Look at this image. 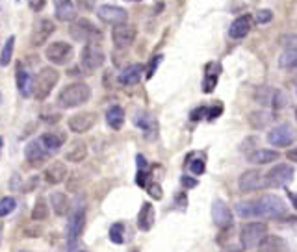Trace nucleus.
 Instances as JSON below:
<instances>
[{"label":"nucleus","instance_id":"obj_1","mask_svg":"<svg viewBox=\"0 0 297 252\" xmlns=\"http://www.w3.org/2000/svg\"><path fill=\"white\" fill-rule=\"evenodd\" d=\"M236 212L240 217H281L286 213V202L277 195H264L257 200H245L236 204Z\"/></svg>","mask_w":297,"mask_h":252},{"label":"nucleus","instance_id":"obj_2","mask_svg":"<svg viewBox=\"0 0 297 252\" xmlns=\"http://www.w3.org/2000/svg\"><path fill=\"white\" fill-rule=\"evenodd\" d=\"M91 99V87L84 82H74V84L65 85L58 95V104L61 108H78L84 102Z\"/></svg>","mask_w":297,"mask_h":252},{"label":"nucleus","instance_id":"obj_3","mask_svg":"<svg viewBox=\"0 0 297 252\" xmlns=\"http://www.w3.org/2000/svg\"><path fill=\"white\" fill-rule=\"evenodd\" d=\"M59 73L52 67H45L37 73L34 80H32V95H34L37 100H45L52 93L54 85L58 84Z\"/></svg>","mask_w":297,"mask_h":252},{"label":"nucleus","instance_id":"obj_4","mask_svg":"<svg viewBox=\"0 0 297 252\" xmlns=\"http://www.w3.org/2000/svg\"><path fill=\"white\" fill-rule=\"evenodd\" d=\"M69 34L74 41L80 43H99L102 39V32L89 19H76L69 26Z\"/></svg>","mask_w":297,"mask_h":252},{"label":"nucleus","instance_id":"obj_5","mask_svg":"<svg viewBox=\"0 0 297 252\" xmlns=\"http://www.w3.org/2000/svg\"><path fill=\"white\" fill-rule=\"evenodd\" d=\"M84 222H86V210L82 206L76 208L69 219V224H67V252H74L76 248V243H78L80 236L84 232Z\"/></svg>","mask_w":297,"mask_h":252},{"label":"nucleus","instance_id":"obj_6","mask_svg":"<svg viewBox=\"0 0 297 252\" xmlns=\"http://www.w3.org/2000/svg\"><path fill=\"white\" fill-rule=\"evenodd\" d=\"M293 180V167L288 163H279L264 178V186L267 188H284Z\"/></svg>","mask_w":297,"mask_h":252},{"label":"nucleus","instance_id":"obj_7","mask_svg":"<svg viewBox=\"0 0 297 252\" xmlns=\"http://www.w3.org/2000/svg\"><path fill=\"white\" fill-rule=\"evenodd\" d=\"M267 236V226L264 222H247L240 232V241L243 248H254Z\"/></svg>","mask_w":297,"mask_h":252},{"label":"nucleus","instance_id":"obj_8","mask_svg":"<svg viewBox=\"0 0 297 252\" xmlns=\"http://www.w3.org/2000/svg\"><path fill=\"white\" fill-rule=\"evenodd\" d=\"M254 100H257L258 104H262V106H271V108H275V109L284 108L288 104L286 95L275 87H269V85L258 87L257 91H254Z\"/></svg>","mask_w":297,"mask_h":252},{"label":"nucleus","instance_id":"obj_9","mask_svg":"<svg viewBox=\"0 0 297 252\" xmlns=\"http://www.w3.org/2000/svg\"><path fill=\"white\" fill-rule=\"evenodd\" d=\"M104 52L95 43H88L80 52V65L88 73H95L104 65Z\"/></svg>","mask_w":297,"mask_h":252},{"label":"nucleus","instance_id":"obj_10","mask_svg":"<svg viewBox=\"0 0 297 252\" xmlns=\"http://www.w3.org/2000/svg\"><path fill=\"white\" fill-rule=\"evenodd\" d=\"M73 56V47L65 41H54L45 50V58L54 65H65Z\"/></svg>","mask_w":297,"mask_h":252},{"label":"nucleus","instance_id":"obj_11","mask_svg":"<svg viewBox=\"0 0 297 252\" xmlns=\"http://www.w3.org/2000/svg\"><path fill=\"white\" fill-rule=\"evenodd\" d=\"M295 139V132L290 124H279L267 133V141L273 147H290Z\"/></svg>","mask_w":297,"mask_h":252},{"label":"nucleus","instance_id":"obj_12","mask_svg":"<svg viewBox=\"0 0 297 252\" xmlns=\"http://www.w3.org/2000/svg\"><path fill=\"white\" fill-rule=\"evenodd\" d=\"M136 39V28L130 25H115L112 30V41H114L115 49H129Z\"/></svg>","mask_w":297,"mask_h":252},{"label":"nucleus","instance_id":"obj_13","mask_svg":"<svg viewBox=\"0 0 297 252\" xmlns=\"http://www.w3.org/2000/svg\"><path fill=\"white\" fill-rule=\"evenodd\" d=\"M97 123V115L93 111H84V113H74L73 117H69V130L73 133H86L93 128Z\"/></svg>","mask_w":297,"mask_h":252},{"label":"nucleus","instance_id":"obj_14","mask_svg":"<svg viewBox=\"0 0 297 252\" xmlns=\"http://www.w3.org/2000/svg\"><path fill=\"white\" fill-rule=\"evenodd\" d=\"M97 15H99L100 20L108 22V25H114V26L123 25V22H126V19H129L126 10L119 8V6H99Z\"/></svg>","mask_w":297,"mask_h":252},{"label":"nucleus","instance_id":"obj_15","mask_svg":"<svg viewBox=\"0 0 297 252\" xmlns=\"http://www.w3.org/2000/svg\"><path fill=\"white\" fill-rule=\"evenodd\" d=\"M238 186H240V191L242 193H252L260 189L264 186L262 174L258 173L257 169H251V171H245V173L240 176L238 180Z\"/></svg>","mask_w":297,"mask_h":252},{"label":"nucleus","instance_id":"obj_16","mask_svg":"<svg viewBox=\"0 0 297 252\" xmlns=\"http://www.w3.org/2000/svg\"><path fill=\"white\" fill-rule=\"evenodd\" d=\"M52 32H54V22L50 19H41L35 25L34 32H32V39H30L32 47H41L43 43H47V39L52 35Z\"/></svg>","mask_w":297,"mask_h":252},{"label":"nucleus","instance_id":"obj_17","mask_svg":"<svg viewBox=\"0 0 297 252\" xmlns=\"http://www.w3.org/2000/svg\"><path fill=\"white\" fill-rule=\"evenodd\" d=\"M212 219L219 228L232 226V212L223 200H216L212 204Z\"/></svg>","mask_w":297,"mask_h":252},{"label":"nucleus","instance_id":"obj_18","mask_svg":"<svg viewBox=\"0 0 297 252\" xmlns=\"http://www.w3.org/2000/svg\"><path fill=\"white\" fill-rule=\"evenodd\" d=\"M25 156L28 159L30 165H41L45 159L49 158V150L41 145L39 139H35V141H30L25 148Z\"/></svg>","mask_w":297,"mask_h":252},{"label":"nucleus","instance_id":"obj_19","mask_svg":"<svg viewBox=\"0 0 297 252\" xmlns=\"http://www.w3.org/2000/svg\"><path fill=\"white\" fill-rule=\"evenodd\" d=\"M43 176H45V180H47V184L58 186V184L63 182L65 176H67V167H65V163H61V162H52L49 167L45 169Z\"/></svg>","mask_w":297,"mask_h":252},{"label":"nucleus","instance_id":"obj_20","mask_svg":"<svg viewBox=\"0 0 297 252\" xmlns=\"http://www.w3.org/2000/svg\"><path fill=\"white\" fill-rule=\"evenodd\" d=\"M251 28H252V17L251 15H242V17H238L232 25H230L228 35L232 39H242V37H245L251 32Z\"/></svg>","mask_w":297,"mask_h":252},{"label":"nucleus","instance_id":"obj_21","mask_svg":"<svg viewBox=\"0 0 297 252\" xmlns=\"http://www.w3.org/2000/svg\"><path fill=\"white\" fill-rule=\"evenodd\" d=\"M56 19L61 22H69L76 19V8H74L73 0H54Z\"/></svg>","mask_w":297,"mask_h":252},{"label":"nucleus","instance_id":"obj_22","mask_svg":"<svg viewBox=\"0 0 297 252\" xmlns=\"http://www.w3.org/2000/svg\"><path fill=\"white\" fill-rule=\"evenodd\" d=\"M281 158V154L277 150H269V148H258V150H252L249 152L247 159L254 165H266L269 162H275V159Z\"/></svg>","mask_w":297,"mask_h":252},{"label":"nucleus","instance_id":"obj_23","mask_svg":"<svg viewBox=\"0 0 297 252\" xmlns=\"http://www.w3.org/2000/svg\"><path fill=\"white\" fill-rule=\"evenodd\" d=\"M136 126H138L141 132L145 133V138L153 139L156 135V130H158V124H156V119L148 113H139L136 117Z\"/></svg>","mask_w":297,"mask_h":252},{"label":"nucleus","instance_id":"obj_24","mask_svg":"<svg viewBox=\"0 0 297 252\" xmlns=\"http://www.w3.org/2000/svg\"><path fill=\"white\" fill-rule=\"evenodd\" d=\"M141 74H143V65H129L123 73L119 74V82L123 85H136L139 84V80H141Z\"/></svg>","mask_w":297,"mask_h":252},{"label":"nucleus","instance_id":"obj_25","mask_svg":"<svg viewBox=\"0 0 297 252\" xmlns=\"http://www.w3.org/2000/svg\"><path fill=\"white\" fill-rule=\"evenodd\" d=\"M258 247L260 252H286V241L279 236H266Z\"/></svg>","mask_w":297,"mask_h":252},{"label":"nucleus","instance_id":"obj_26","mask_svg":"<svg viewBox=\"0 0 297 252\" xmlns=\"http://www.w3.org/2000/svg\"><path fill=\"white\" fill-rule=\"evenodd\" d=\"M39 141L50 154V152H56V150L61 148V145H63V141H65V135L63 133H59V132H47V133L41 135Z\"/></svg>","mask_w":297,"mask_h":252},{"label":"nucleus","instance_id":"obj_27","mask_svg":"<svg viewBox=\"0 0 297 252\" xmlns=\"http://www.w3.org/2000/svg\"><path fill=\"white\" fill-rule=\"evenodd\" d=\"M154 224V208L151 202H145L139 210V215H138V226L139 230L143 232H148Z\"/></svg>","mask_w":297,"mask_h":252},{"label":"nucleus","instance_id":"obj_28","mask_svg":"<svg viewBox=\"0 0 297 252\" xmlns=\"http://www.w3.org/2000/svg\"><path fill=\"white\" fill-rule=\"evenodd\" d=\"M88 156V145L84 141H73L69 150L65 152V159L71 163H80Z\"/></svg>","mask_w":297,"mask_h":252},{"label":"nucleus","instance_id":"obj_29","mask_svg":"<svg viewBox=\"0 0 297 252\" xmlns=\"http://www.w3.org/2000/svg\"><path fill=\"white\" fill-rule=\"evenodd\" d=\"M106 123H108L110 128L121 130L124 124V109L121 106H112V108L106 111Z\"/></svg>","mask_w":297,"mask_h":252},{"label":"nucleus","instance_id":"obj_30","mask_svg":"<svg viewBox=\"0 0 297 252\" xmlns=\"http://www.w3.org/2000/svg\"><path fill=\"white\" fill-rule=\"evenodd\" d=\"M17 89L23 97H30L32 95V76L23 69V65H17Z\"/></svg>","mask_w":297,"mask_h":252},{"label":"nucleus","instance_id":"obj_31","mask_svg":"<svg viewBox=\"0 0 297 252\" xmlns=\"http://www.w3.org/2000/svg\"><path fill=\"white\" fill-rule=\"evenodd\" d=\"M50 204H52V210H54L56 215H67V212H69V198H67V195L65 193H52L50 195Z\"/></svg>","mask_w":297,"mask_h":252},{"label":"nucleus","instance_id":"obj_32","mask_svg":"<svg viewBox=\"0 0 297 252\" xmlns=\"http://www.w3.org/2000/svg\"><path fill=\"white\" fill-rule=\"evenodd\" d=\"M218 78H219V65L210 63L206 67V78H204V82H203L204 93H212L216 84H218Z\"/></svg>","mask_w":297,"mask_h":252},{"label":"nucleus","instance_id":"obj_33","mask_svg":"<svg viewBox=\"0 0 297 252\" xmlns=\"http://www.w3.org/2000/svg\"><path fill=\"white\" fill-rule=\"evenodd\" d=\"M47 217H49V204L45 198H37L34 210H32V219L34 221H45Z\"/></svg>","mask_w":297,"mask_h":252},{"label":"nucleus","instance_id":"obj_34","mask_svg":"<svg viewBox=\"0 0 297 252\" xmlns=\"http://www.w3.org/2000/svg\"><path fill=\"white\" fill-rule=\"evenodd\" d=\"M279 65L282 69H295L297 67V50H286L279 58Z\"/></svg>","mask_w":297,"mask_h":252},{"label":"nucleus","instance_id":"obj_35","mask_svg":"<svg viewBox=\"0 0 297 252\" xmlns=\"http://www.w3.org/2000/svg\"><path fill=\"white\" fill-rule=\"evenodd\" d=\"M13 47H15V37H10V39L6 41L4 49H2V54H0V65L2 67H6V65L10 63L11 54H13Z\"/></svg>","mask_w":297,"mask_h":252},{"label":"nucleus","instance_id":"obj_36","mask_svg":"<svg viewBox=\"0 0 297 252\" xmlns=\"http://www.w3.org/2000/svg\"><path fill=\"white\" fill-rule=\"evenodd\" d=\"M17 202H15V198L11 197H4L0 200V217H6V215H10L11 212L15 210Z\"/></svg>","mask_w":297,"mask_h":252},{"label":"nucleus","instance_id":"obj_37","mask_svg":"<svg viewBox=\"0 0 297 252\" xmlns=\"http://www.w3.org/2000/svg\"><path fill=\"white\" fill-rule=\"evenodd\" d=\"M123 230H124V226L121 222H115L114 226L110 228V239H112L115 245H121V243H123Z\"/></svg>","mask_w":297,"mask_h":252},{"label":"nucleus","instance_id":"obj_38","mask_svg":"<svg viewBox=\"0 0 297 252\" xmlns=\"http://www.w3.org/2000/svg\"><path fill=\"white\" fill-rule=\"evenodd\" d=\"M267 121H271V115L262 113V111H257V113L251 115V123L254 128H262V126H266Z\"/></svg>","mask_w":297,"mask_h":252},{"label":"nucleus","instance_id":"obj_39","mask_svg":"<svg viewBox=\"0 0 297 252\" xmlns=\"http://www.w3.org/2000/svg\"><path fill=\"white\" fill-rule=\"evenodd\" d=\"M271 19H273V11L271 10H260V11L254 13V20L260 22V25H267Z\"/></svg>","mask_w":297,"mask_h":252},{"label":"nucleus","instance_id":"obj_40","mask_svg":"<svg viewBox=\"0 0 297 252\" xmlns=\"http://www.w3.org/2000/svg\"><path fill=\"white\" fill-rule=\"evenodd\" d=\"M148 176H151V173H148L147 169H139V171H138V176H136V184H138L139 188H147Z\"/></svg>","mask_w":297,"mask_h":252},{"label":"nucleus","instance_id":"obj_41","mask_svg":"<svg viewBox=\"0 0 297 252\" xmlns=\"http://www.w3.org/2000/svg\"><path fill=\"white\" fill-rule=\"evenodd\" d=\"M281 41H282V44H284L288 50H297V34L284 35Z\"/></svg>","mask_w":297,"mask_h":252},{"label":"nucleus","instance_id":"obj_42","mask_svg":"<svg viewBox=\"0 0 297 252\" xmlns=\"http://www.w3.org/2000/svg\"><path fill=\"white\" fill-rule=\"evenodd\" d=\"M189 171H192L195 176H199V174L204 173V162L203 159H195V162L189 163Z\"/></svg>","mask_w":297,"mask_h":252},{"label":"nucleus","instance_id":"obj_43","mask_svg":"<svg viewBox=\"0 0 297 252\" xmlns=\"http://www.w3.org/2000/svg\"><path fill=\"white\" fill-rule=\"evenodd\" d=\"M147 191L153 198H162V188H160L158 184H151V186H147Z\"/></svg>","mask_w":297,"mask_h":252},{"label":"nucleus","instance_id":"obj_44","mask_svg":"<svg viewBox=\"0 0 297 252\" xmlns=\"http://www.w3.org/2000/svg\"><path fill=\"white\" fill-rule=\"evenodd\" d=\"M221 111H223V108H221V106H214V108L206 109V117L210 119V121H212V119L219 117V115H221Z\"/></svg>","mask_w":297,"mask_h":252},{"label":"nucleus","instance_id":"obj_45","mask_svg":"<svg viewBox=\"0 0 297 252\" xmlns=\"http://www.w3.org/2000/svg\"><path fill=\"white\" fill-rule=\"evenodd\" d=\"M28 4L34 11H41L47 4V0H28Z\"/></svg>","mask_w":297,"mask_h":252},{"label":"nucleus","instance_id":"obj_46","mask_svg":"<svg viewBox=\"0 0 297 252\" xmlns=\"http://www.w3.org/2000/svg\"><path fill=\"white\" fill-rule=\"evenodd\" d=\"M76 4H78L82 10L89 11V10H93L95 8V0H76Z\"/></svg>","mask_w":297,"mask_h":252},{"label":"nucleus","instance_id":"obj_47","mask_svg":"<svg viewBox=\"0 0 297 252\" xmlns=\"http://www.w3.org/2000/svg\"><path fill=\"white\" fill-rule=\"evenodd\" d=\"M160 61H162V56H156V58L153 59V63H151V67H148V73H147V76L151 78L154 74V71H156V67L160 65Z\"/></svg>","mask_w":297,"mask_h":252},{"label":"nucleus","instance_id":"obj_48","mask_svg":"<svg viewBox=\"0 0 297 252\" xmlns=\"http://www.w3.org/2000/svg\"><path fill=\"white\" fill-rule=\"evenodd\" d=\"M206 109L208 108H197V109H193V111H192V121H199L201 117H204V115H206Z\"/></svg>","mask_w":297,"mask_h":252},{"label":"nucleus","instance_id":"obj_49","mask_svg":"<svg viewBox=\"0 0 297 252\" xmlns=\"http://www.w3.org/2000/svg\"><path fill=\"white\" fill-rule=\"evenodd\" d=\"M180 182H182V186L184 188H195V186H197V180H195V178H189V176H182V180H180Z\"/></svg>","mask_w":297,"mask_h":252},{"label":"nucleus","instance_id":"obj_50","mask_svg":"<svg viewBox=\"0 0 297 252\" xmlns=\"http://www.w3.org/2000/svg\"><path fill=\"white\" fill-rule=\"evenodd\" d=\"M138 169H147V159L143 158V156H141V154H138Z\"/></svg>","mask_w":297,"mask_h":252},{"label":"nucleus","instance_id":"obj_51","mask_svg":"<svg viewBox=\"0 0 297 252\" xmlns=\"http://www.w3.org/2000/svg\"><path fill=\"white\" fill-rule=\"evenodd\" d=\"M286 158L290 159V162H295L297 163V148H293V150H288Z\"/></svg>","mask_w":297,"mask_h":252},{"label":"nucleus","instance_id":"obj_52","mask_svg":"<svg viewBox=\"0 0 297 252\" xmlns=\"http://www.w3.org/2000/svg\"><path fill=\"white\" fill-rule=\"evenodd\" d=\"M221 252H243V247H236V245H230V247H225Z\"/></svg>","mask_w":297,"mask_h":252},{"label":"nucleus","instance_id":"obj_53","mask_svg":"<svg viewBox=\"0 0 297 252\" xmlns=\"http://www.w3.org/2000/svg\"><path fill=\"white\" fill-rule=\"evenodd\" d=\"M290 198H292L293 208H295V210H297V193H292V195H290Z\"/></svg>","mask_w":297,"mask_h":252},{"label":"nucleus","instance_id":"obj_54","mask_svg":"<svg viewBox=\"0 0 297 252\" xmlns=\"http://www.w3.org/2000/svg\"><path fill=\"white\" fill-rule=\"evenodd\" d=\"M126 2H138V0H126Z\"/></svg>","mask_w":297,"mask_h":252},{"label":"nucleus","instance_id":"obj_55","mask_svg":"<svg viewBox=\"0 0 297 252\" xmlns=\"http://www.w3.org/2000/svg\"><path fill=\"white\" fill-rule=\"evenodd\" d=\"M0 147H2V138H0Z\"/></svg>","mask_w":297,"mask_h":252},{"label":"nucleus","instance_id":"obj_56","mask_svg":"<svg viewBox=\"0 0 297 252\" xmlns=\"http://www.w3.org/2000/svg\"><path fill=\"white\" fill-rule=\"evenodd\" d=\"M295 117H297V109H295Z\"/></svg>","mask_w":297,"mask_h":252},{"label":"nucleus","instance_id":"obj_57","mask_svg":"<svg viewBox=\"0 0 297 252\" xmlns=\"http://www.w3.org/2000/svg\"><path fill=\"white\" fill-rule=\"evenodd\" d=\"M82 252H86V250H82Z\"/></svg>","mask_w":297,"mask_h":252}]
</instances>
